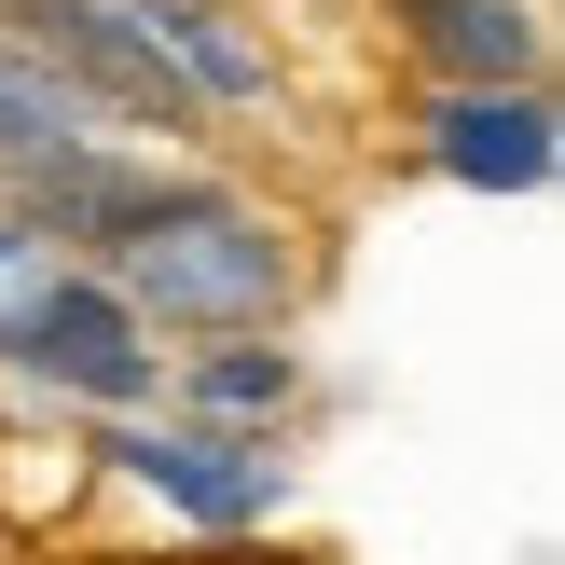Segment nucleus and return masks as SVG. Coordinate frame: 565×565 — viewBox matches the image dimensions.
<instances>
[{"label":"nucleus","instance_id":"1","mask_svg":"<svg viewBox=\"0 0 565 565\" xmlns=\"http://www.w3.org/2000/svg\"><path fill=\"white\" fill-rule=\"evenodd\" d=\"M97 276L152 331H276L303 290H318V263H303L290 221H276V207H235V193H207V180H166V207L138 221Z\"/></svg>","mask_w":565,"mask_h":565},{"label":"nucleus","instance_id":"2","mask_svg":"<svg viewBox=\"0 0 565 565\" xmlns=\"http://www.w3.org/2000/svg\"><path fill=\"white\" fill-rule=\"evenodd\" d=\"M0 373H28L42 401H70V414H152V401H166L152 318H138L97 263H55L42 290L0 318Z\"/></svg>","mask_w":565,"mask_h":565},{"label":"nucleus","instance_id":"3","mask_svg":"<svg viewBox=\"0 0 565 565\" xmlns=\"http://www.w3.org/2000/svg\"><path fill=\"white\" fill-rule=\"evenodd\" d=\"M97 469H110V483H138L166 524H193V539H263V524L290 511V441H276V428H207V414H110Z\"/></svg>","mask_w":565,"mask_h":565},{"label":"nucleus","instance_id":"4","mask_svg":"<svg viewBox=\"0 0 565 565\" xmlns=\"http://www.w3.org/2000/svg\"><path fill=\"white\" fill-rule=\"evenodd\" d=\"M0 28H14L28 55H42L55 83H70L97 125H138V138H193V97L152 70V42H138L110 0H0Z\"/></svg>","mask_w":565,"mask_h":565},{"label":"nucleus","instance_id":"5","mask_svg":"<svg viewBox=\"0 0 565 565\" xmlns=\"http://www.w3.org/2000/svg\"><path fill=\"white\" fill-rule=\"evenodd\" d=\"M110 14L152 42V70L193 97V125H207V110H276L290 97V70H276V42L248 28V0H110Z\"/></svg>","mask_w":565,"mask_h":565},{"label":"nucleus","instance_id":"6","mask_svg":"<svg viewBox=\"0 0 565 565\" xmlns=\"http://www.w3.org/2000/svg\"><path fill=\"white\" fill-rule=\"evenodd\" d=\"M414 138H428V166L469 180V193H552V166H565L539 83H441V97L414 110Z\"/></svg>","mask_w":565,"mask_h":565},{"label":"nucleus","instance_id":"7","mask_svg":"<svg viewBox=\"0 0 565 565\" xmlns=\"http://www.w3.org/2000/svg\"><path fill=\"white\" fill-rule=\"evenodd\" d=\"M386 14H401V42L428 55L441 83H539L552 70L539 0H386Z\"/></svg>","mask_w":565,"mask_h":565},{"label":"nucleus","instance_id":"8","mask_svg":"<svg viewBox=\"0 0 565 565\" xmlns=\"http://www.w3.org/2000/svg\"><path fill=\"white\" fill-rule=\"evenodd\" d=\"M180 414H207V428H276V441H290L303 359L276 345V331H207V345L180 359Z\"/></svg>","mask_w":565,"mask_h":565},{"label":"nucleus","instance_id":"9","mask_svg":"<svg viewBox=\"0 0 565 565\" xmlns=\"http://www.w3.org/2000/svg\"><path fill=\"white\" fill-rule=\"evenodd\" d=\"M83 138H110V125L14 42V28H0V180H14V166H42V152H83Z\"/></svg>","mask_w":565,"mask_h":565},{"label":"nucleus","instance_id":"10","mask_svg":"<svg viewBox=\"0 0 565 565\" xmlns=\"http://www.w3.org/2000/svg\"><path fill=\"white\" fill-rule=\"evenodd\" d=\"M97 565H331V552H276V539H193V552H97Z\"/></svg>","mask_w":565,"mask_h":565}]
</instances>
